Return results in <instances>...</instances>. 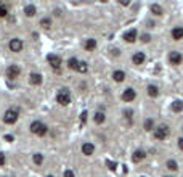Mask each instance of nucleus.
I'll return each instance as SVG.
<instances>
[{"instance_id": "1", "label": "nucleus", "mask_w": 183, "mask_h": 177, "mask_svg": "<svg viewBox=\"0 0 183 177\" xmlns=\"http://www.w3.org/2000/svg\"><path fill=\"white\" fill-rule=\"evenodd\" d=\"M31 132L36 134V135H39V137H43L45 134L48 132V126L43 124L42 121H34V122L31 124Z\"/></svg>"}, {"instance_id": "2", "label": "nucleus", "mask_w": 183, "mask_h": 177, "mask_svg": "<svg viewBox=\"0 0 183 177\" xmlns=\"http://www.w3.org/2000/svg\"><path fill=\"white\" fill-rule=\"evenodd\" d=\"M56 101H58L60 105L63 106H66V105H69L71 103V94H69V90L67 89H61L58 95H56Z\"/></svg>"}, {"instance_id": "3", "label": "nucleus", "mask_w": 183, "mask_h": 177, "mask_svg": "<svg viewBox=\"0 0 183 177\" xmlns=\"http://www.w3.org/2000/svg\"><path fill=\"white\" fill-rule=\"evenodd\" d=\"M18 118H19L18 110H16V108H11V110H8L3 115V122L5 124H15L16 121H18Z\"/></svg>"}, {"instance_id": "4", "label": "nucleus", "mask_w": 183, "mask_h": 177, "mask_svg": "<svg viewBox=\"0 0 183 177\" xmlns=\"http://www.w3.org/2000/svg\"><path fill=\"white\" fill-rule=\"evenodd\" d=\"M170 134V129H169V126H159V127L154 129V139H157V140H165L169 137Z\"/></svg>"}, {"instance_id": "5", "label": "nucleus", "mask_w": 183, "mask_h": 177, "mask_svg": "<svg viewBox=\"0 0 183 177\" xmlns=\"http://www.w3.org/2000/svg\"><path fill=\"white\" fill-rule=\"evenodd\" d=\"M8 47H10V50H11V52L19 53L21 50H22V47H24V44H22V41H21V39H11V41H10V44H8Z\"/></svg>"}, {"instance_id": "6", "label": "nucleus", "mask_w": 183, "mask_h": 177, "mask_svg": "<svg viewBox=\"0 0 183 177\" xmlns=\"http://www.w3.org/2000/svg\"><path fill=\"white\" fill-rule=\"evenodd\" d=\"M19 73H21V68L18 66V65H10L8 68H7V76L10 77V79H16L19 76Z\"/></svg>"}, {"instance_id": "7", "label": "nucleus", "mask_w": 183, "mask_h": 177, "mask_svg": "<svg viewBox=\"0 0 183 177\" xmlns=\"http://www.w3.org/2000/svg\"><path fill=\"white\" fill-rule=\"evenodd\" d=\"M47 60H48L50 66L53 68V69H56V71L60 69V66H61V58H60L58 55H48V56H47Z\"/></svg>"}, {"instance_id": "8", "label": "nucleus", "mask_w": 183, "mask_h": 177, "mask_svg": "<svg viewBox=\"0 0 183 177\" xmlns=\"http://www.w3.org/2000/svg\"><path fill=\"white\" fill-rule=\"evenodd\" d=\"M136 36H138V32H136V29H129L127 32L124 34V41L129 42V44H133L136 41Z\"/></svg>"}, {"instance_id": "9", "label": "nucleus", "mask_w": 183, "mask_h": 177, "mask_svg": "<svg viewBox=\"0 0 183 177\" xmlns=\"http://www.w3.org/2000/svg\"><path fill=\"white\" fill-rule=\"evenodd\" d=\"M135 97H136V92L133 89H125L124 94H122V100L124 101H133Z\"/></svg>"}, {"instance_id": "10", "label": "nucleus", "mask_w": 183, "mask_h": 177, "mask_svg": "<svg viewBox=\"0 0 183 177\" xmlns=\"http://www.w3.org/2000/svg\"><path fill=\"white\" fill-rule=\"evenodd\" d=\"M145 60H146V55L143 53V52H136V53H133V56H132L133 65H143Z\"/></svg>"}, {"instance_id": "11", "label": "nucleus", "mask_w": 183, "mask_h": 177, "mask_svg": "<svg viewBox=\"0 0 183 177\" xmlns=\"http://www.w3.org/2000/svg\"><path fill=\"white\" fill-rule=\"evenodd\" d=\"M169 60H170L172 65H180V63L183 61V56H181L178 52H172V53L169 55Z\"/></svg>"}, {"instance_id": "12", "label": "nucleus", "mask_w": 183, "mask_h": 177, "mask_svg": "<svg viewBox=\"0 0 183 177\" xmlns=\"http://www.w3.org/2000/svg\"><path fill=\"white\" fill-rule=\"evenodd\" d=\"M93 151H95V145H93V143H88V142H87V143L82 145V153H84L85 156L93 155Z\"/></svg>"}, {"instance_id": "13", "label": "nucleus", "mask_w": 183, "mask_h": 177, "mask_svg": "<svg viewBox=\"0 0 183 177\" xmlns=\"http://www.w3.org/2000/svg\"><path fill=\"white\" fill-rule=\"evenodd\" d=\"M146 158V153L143 151V150H136L133 155H132V161L133 163H140V161H143V159Z\"/></svg>"}, {"instance_id": "14", "label": "nucleus", "mask_w": 183, "mask_h": 177, "mask_svg": "<svg viewBox=\"0 0 183 177\" xmlns=\"http://www.w3.org/2000/svg\"><path fill=\"white\" fill-rule=\"evenodd\" d=\"M29 82L32 85H40L42 84V76H40V74H37V73H32L29 76Z\"/></svg>"}, {"instance_id": "15", "label": "nucleus", "mask_w": 183, "mask_h": 177, "mask_svg": "<svg viewBox=\"0 0 183 177\" xmlns=\"http://www.w3.org/2000/svg\"><path fill=\"white\" fill-rule=\"evenodd\" d=\"M172 39L174 41H180V39H183V27H174L172 29Z\"/></svg>"}, {"instance_id": "16", "label": "nucleus", "mask_w": 183, "mask_h": 177, "mask_svg": "<svg viewBox=\"0 0 183 177\" xmlns=\"http://www.w3.org/2000/svg\"><path fill=\"white\" fill-rule=\"evenodd\" d=\"M146 90H148V95L153 97V98H156V97L159 95V89L156 87V85H153V84H151V85H148V89H146Z\"/></svg>"}, {"instance_id": "17", "label": "nucleus", "mask_w": 183, "mask_h": 177, "mask_svg": "<svg viewBox=\"0 0 183 177\" xmlns=\"http://www.w3.org/2000/svg\"><path fill=\"white\" fill-rule=\"evenodd\" d=\"M112 79L116 82H122L124 79H125V73L124 71H114L112 73Z\"/></svg>"}, {"instance_id": "18", "label": "nucleus", "mask_w": 183, "mask_h": 177, "mask_svg": "<svg viewBox=\"0 0 183 177\" xmlns=\"http://www.w3.org/2000/svg\"><path fill=\"white\" fill-rule=\"evenodd\" d=\"M36 7H34V5H26L24 7V13H26V16H29V18H32L34 15H36Z\"/></svg>"}, {"instance_id": "19", "label": "nucleus", "mask_w": 183, "mask_h": 177, "mask_svg": "<svg viewBox=\"0 0 183 177\" xmlns=\"http://www.w3.org/2000/svg\"><path fill=\"white\" fill-rule=\"evenodd\" d=\"M181 110H183V101L175 100L174 103H172V111H174V113H180Z\"/></svg>"}, {"instance_id": "20", "label": "nucleus", "mask_w": 183, "mask_h": 177, "mask_svg": "<svg viewBox=\"0 0 183 177\" xmlns=\"http://www.w3.org/2000/svg\"><path fill=\"white\" fill-rule=\"evenodd\" d=\"M96 48V41L95 39H88L87 42H85V50H88V52H92V50Z\"/></svg>"}, {"instance_id": "21", "label": "nucleus", "mask_w": 183, "mask_h": 177, "mask_svg": "<svg viewBox=\"0 0 183 177\" xmlns=\"http://www.w3.org/2000/svg\"><path fill=\"white\" fill-rule=\"evenodd\" d=\"M151 11H153V15L161 16V15H162V7H159L157 3H153V5H151Z\"/></svg>"}, {"instance_id": "22", "label": "nucleus", "mask_w": 183, "mask_h": 177, "mask_svg": "<svg viewBox=\"0 0 183 177\" xmlns=\"http://www.w3.org/2000/svg\"><path fill=\"white\" fill-rule=\"evenodd\" d=\"M67 66H69V69H77V66H79V60L72 56V58L67 60Z\"/></svg>"}, {"instance_id": "23", "label": "nucleus", "mask_w": 183, "mask_h": 177, "mask_svg": "<svg viewBox=\"0 0 183 177\" xmlns=\"http://www.w3.org/2000/svg\"><path fill=\"white\" fill-rule=\"evenodd\" d=\"M93 119H95L96 124H103V122H105V119H106V116H105V113H100V111H98V113L95 115Z\"/></svg>"}, {"instance_id": "24", "label": "nucleus", "mask_w": 183, "mask_h": 177, "mask_svg": "<svg viewBox=\"0 0 183 177\" xmlns=\"http://www.w3.org/2000/svg\"><path fill=\"white\" fill-rule=\"evenodd\" d=\"M165 166H167V169H169V171H177V169H178V164H177L175 159H169Z\"/></svg>"}, {"instance_id": "25", "label": "nucleus", "mask_w": 183, "mask_h": 177, "mask_svg": "<svg viewBox=\"0 0 183 177\" xmlns=\"http://www.w3.org/2000/svg\"><path fill=\"white\" fill-rule=\"evenodd\" d=\"M77 71H79V73H87V71H88V65H87L85 61H79Z\"/></svg>"}, {"instance_id": "26", "label": "nucleus", "mask_w": 183, "mask_h": 177, "mask_svg": "<svg viewBox=\"0 0 183 177\" xmlns=\"http://www.w3.org/2000/svg\"><path fill=\"white\" fill-rule=\"evenodd\" d=\"M153 129H154L153 119H146V121H145V130H153Z\"/></svg>"}, {"instance_id": "27", "label": "nucleus", "mask_w": 183, "mask_h": 177, "mask_svg": "<svg viewBox=\"0 0 183 177\" xmlns=\"http://www.w3.org/2000/svg\"><path fill=\"white\" fill-rule=\"evenodd\" d=\"M34 163H36V164H42L43 163V155H40V153L34 155Z\"/></svg>"}, {"instance_id": "28", "label": "nucleus", "mask_w": 183, "mask_h": 177, "mask_svg": "<svg viewBox=\"0 0 183 177\" xmlns=\"http://www.w3.org/2000/svg\"><path fill=\"white\" fill-rule=\"evenodd\" d=\"M50 24H51V21H50V18H43V19L40 21V26H43L45 29H48V27H50Z\"/></svg>"}, {"instance_id": "29", "label": "nucleus", "mask_w": 183, "mask_h": 177, "mask_svg": "<svg viewBox=\"0 0 183 177\" xmlns=\"http://www.w3.org/2000/svg\"><path fill=\"white\" fill-rule=\"evenodd\" d=\"M7 15H8V8L5 7V5H2V3H0V16L3 18V16H7Z\"/></svg>"}, {"instance_id": "30", "label": "nucleus", "mask_w": 183, "mask_h": 177, "mask_svg": "<svg viewBox=\"0 0 183 177\" xmlns=\"http://www.w3.org/2000/svg\"><path fill=\"white\" fill-rule=\"evenodd\" d=\"M151 41V37H150V34H143V36H141V42H150Z\"/></svg>"}, {"instance_id": "31", "label": "nucleus", "mask_w": 183, "mask_h": 177, "mask_svg": "<svg viewBox=\"0 0 183 177\" xmlns=\"http://www.w3.org/2000/svg\"><path fill=\"white\" fill-rule=\"evenodd\" d=\"M106 164H108V168H109L111 171H114V169H116V163L109 161V159H108V161H106Z\"/></svg>"}, {"instance_id": "32", "label": "nucleus", "mask_w": 183, "mask_h": 177, "mask_svg": "<svg viewBox=\"0 0 183 177\" xmlns=\"http://www.w3.org/2000/svg\"><path fill=\"white\" fill-rule=\"evenodd\" d=\"M63 175H64V177H74V172H72L71 169H66V171H64V174H63Z\"/></svg>"}, {"instance_id": "33", "label": "nucleus", "mask_w": 183, "mask_h": 177, "mask_svg": "<svg viewBox=\"0 0 183 177\" xmlns=\"http://www.w3.org/2000/svg\"><path fill=\"white\" fill-rule=\"evenodd\" d=\"M5 161H7V159H5V155H3V153H0V166H3Z\"/></svg>"}, {"instance_id": "34", "label": "nucleus", "mask_w": 183, "mask_h": 177, "mask_svg": "<svg viewBox=\"0 0 183 177\" xmlns=\"http://www.w3.org/2000/svg\"><path fill=\"white\" fill-rule=\"evenodd\" d=\"M85 119H87V111H82V115H81V121H82V124L85 122Z\"/></svg>"}, {"instance_id": "35", "label": "nucleus", "mask_w": 183, "mask_h": 177, "mask_svg": "<svg viewBox=\"0 0 183 177\" xmlns=\"http://www.w3.org/2000/svg\"><path fill=\"white\" fill-rule=\"evenodd\" d=\"M5 140H7V142H13L15 139H13V135H5Z\"/></svg>"}, {"instance_id": "36", "label": "nucleus", "mask_w": 183, "mask_h": 177, "mask_svg": "<svg viewBox=\"0 0 183 177\" xmlns=\"http://www.w3.org/2000/svg\"><path fill=\"white\" fill-rule=\"evenodd\" d=\"M178 147H180V150H183V137L178 139Z\"/></svg>"}, {"instance_id": "37", "label": "nucleus", "mask_w": 183, "mask_h": 177, "mask_svg": "<svg viewBox=\"0 0 183 177\" xmlns=\"http://www.w3.org/2000/svg\"><path fill=\"white\" fill-rule=\"evenodd\" d=\"M47 177H53V175H47Z\"/></svg>"}]
</instances>
